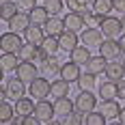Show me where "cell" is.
I'll list each match as a JSON object with an SVG mask.
<instances>
[{"mask_svg": "<svg viewBox=\"0 0 125 125\" xmlns=\"http://www.w3.org/2000/svg\"><path fill=\"white\" fill-rule=\"evenodd\" d=\"M0 97H9V99H22L26 97V82L15 75V78H9V80H2V88H0Z\"/></svg>", "mask_w": 125, "mask_h": 125, "instance_id": "6da1fadb", "label": "cell"}, {"mask_svg": "<svg viewBox=\"0 0 125 125\" xmlns=\"http://www.w3.org/2000/svg\"><path fill=\"white\" fill-rule=\"evenodd\" d=\"M50 86H52V82L48 78L37 75L32 82H28V95L35 97V99H45V97H50Z\"/></svg>", "mask_w": 125, "mask_h": 125, "instance_id": "7a4b0ae2", "label": "cell"}, {"mask_svg": "<svg viewBox=\"0 0 125 125\" xmlns=\"http://www.w3.org/2000/svg\"><path fill=\"white\" fill-rule=\"evenodd\" d=\"M101 32L106 39H119L123 35V26H121V17H112V15H106L104 22H101Z\"/></svg>", "mask_w": 125, "mask_h": 125, "instance_id": "3957f363", "label": "cell"}, {"mask_svg": "<svg viewBox=\"0 0 125 125\" xmlns=\"http://www.w3.org/2000/svg\"><path fill=\"white\" fill-rule=\"evenodd\" d=\"M35 116H37L41 123H52V121H54V116H56L54 104H52L48 97H45V99H37V106H35Z\"/></svg>", "mask_w": 125, "mask_h": 125, "instance_id": "277c9868", "label": "cell"}, {"mask_svg": "<svg viewBox=\"0 0 125 125\" xmlns=\"http://www.w3.org/2000/svg\"><path fill=\"white\" fill-rule=\"evenodd\" d=\"M22 45H24V41L20 37V32H13V30L2 32V37H0V50L2 52H20Z\"/></svg>", "mask_w": 125, "mask_h": 125, "instance_id": "5b68a950", "label": "cell"}, {"mask_svg": "<svg viewBox=\"0 0 125 125\" xmlns=\"http://www.w3.org/2000/svg\"><path fill=\"white\" fill-rule=\"evenodd\" d=\"M97 108V97L93 95V91H80V95L75 97V110L80 112H93Z\"/></svg>", "mask_w": 125, "mask_h": 125, "instance_id": "8992f818", "label": "cell"}, {"mask_svg": "<svg viewBox=\"0 0 125 125\" xmlns=\"http://www.w3.org/2000/svg\"><path fill=\"white\" fill-rule=\"evenodd\" d=\"M99 54L104 58H108V61H116V58L123 54L119 39H104L101 45H99Z\"/></svg>", "mask_w": 125, "mask_h": 125, "instance_id": "52a82bcc", "label": "cell"}, {"mask_svg": "<svg viewBox=\"0 0 125 125\" xmlns=\"http://www.w3.org/2000/svg\"><path fill=\"white\" fill-rule=\"evenodd\" d=\"M15 75H20L24 82H32V80L39 75L37 62H35V61H22V62H20V67L15 69Z\"/></svg>", "mask_w": 125, "mask_h": 125, "instance_id": "ba28073f", "label": "cell"}, {"mask_svg": "<svg viewBox=\"0 0 125 125\" xmlns=\"http://www.w3.org/2000/svg\"><path fill=\"white\" fill-rule=\"evenodd\" d=\"M104 32H101V28H86V30H82V35H80V41L88 45V48H99L101 41H104Z\"/></svg>", "mask_w": 125, "mask_h": 125, "instance_id": "9c48e42d", "label": "cell"}, {"mask_svg": "<svg viewBox=\"0 0 125 125\" xmlns=\"http://www.w3.org/2000/svg\"><path fill=\"white\" fill-rule=\"evenodd\" d=\"M58 43H61V50L69 54V52H73L75 48L80 45V37H78L75 30H67V28H65V32L58 37Z\"/></svg>", "mask_w": 125, "mask_h": 125, "instance_id": "30bf717a", "label": "cell"}, {"mask_svg": "<svg viewBox=\"0 0 125 125\" xmlns=\"http://www.w3.org/2000/svg\"><path fill=\"white\" fill-rule=\"evenodd\" d=\"M30 24H32V22H30V15H28V13H24V11H20L17 15H13L11 20L7 22L9 30H13V32H24Z\"/></svg>", "mask_w": 125, "mask_h": 125, "instance_id": "8fae6325", "label": "cell"}, {"mask_svg": "<svg viewBox=\"0 0 125 125\" xmlns=\"http://www.w3.org/2000/svg\"><path fill=\"white\" fill-rule=\"evenodd\" d=\"M54 110H56L58 119H67L75 110V101L69 97H58V99H54Z\"/></svg>", "mask_w": 125, "mask_h": 125, "instance_id": "7c38bea8", "label": "cell"}, {"mask_svg": "<svg viewBox=\"0 0 125 125\" xmlns=\"http://www.w3.org/2000/svg\"><path fill=\"white\" fill-rule=\"evenodd\" d=\"M61 78H65V80H69V82H78V78L82 75V71H80V65L75 61H69L67 62H62V67H61Z\"/></svg>", "mask_w": 125, "mask_h": 125, "instance_id": "4fadbf2b", "label": "cell"}, {"mask_svg": "<svg viewBox=\"0 0 125 125\" xmlns=\"http://www.w3.org/2000/svg\"><path fill=\"white\" fill-rule=\"evenodd\" d=\"M69 88H71V82L65 80V78H56L52 80V86H50V97L58 99V97H67L69 95Z\"/></svg>", "mask_w": 125, "mask_h": 125, "instance_id": "5bb4252c", "label": "cell"}, {"mask_svg": "<svg viewBox=\"0 0 125 125\" xmlns=\"http://www.w3.org/2000/svg\"><path fill=\"white\" fill-rule=\"evenodd\" d=\"M45 28V35H54V37H61L62 32H65V20H62L61 15H52L50 20L43 24Z\"/></svg>", "mask_w": 125, "mask_h": 125, "instance_id": "9a60e30c", "label": "cell"}, {"mask_svg": "<svg viewBox=\"0 0 125 125\" xmlns=\"http://www.w3.org/2000/svg\"><path fill=\"white\" fill-rule=\"evenodd\" d=\"M61 67H62V62L56 58V54H50L45 61L41 62V73L43 75H58L61 73Z\"/></svg>", "mask_w": 125, "mask_h": 125, "instance_id": "2e32d148", "label": "cell"}, {"mask_svg": "<svg viewBox=\"0 0 125 125\" xmlns=\"http://www.w3.org/2000/svg\"><path fill=\"white\" fill-rule=\"evenodd\" d=\"M20 54L17 52H2V58H0V69H4V71H15L17 67H20Z\"/></svg>", "mask_w": 125, "mask_h": 125, "instance_id": "e0dca14e", "label": "cell"}, {"mask_svg": "<svg viewBox=\"0 0 125 125\" xmlns=\"http://www.w3.org/2000/svg\"><path fill=\"white\" fill-rule=\"evenodd\" d=\"M62 20H65V28H67V30H75V32H78V30H82V28L86 26L84 24V15H82V13H75V11H69Z\"/></svg>", "mask_w": 125, "mask_h": 125, "instance_id": "ac0fdd59", "label": "cell"}, {"mask_svg": "<svg viewBox=\"0 0 125 125\" xmlns=\"http://www.w3.org/2000/svg\"><path fill=\"white\" fill-rule=\"evenodd\" d=\"M24 39L30 41V43H41V41L45 39V28L41 24H30L24 30Z\"/></svg>", "mask_w": 125, "mask_h": 125, "instance_id": "d6986e66", "label": "cell"}, {"mask_svg": "<svg viewBox=\"0 0 125 125\" xmlns=\"http://www.w3.org/2000/svg\"><path fill=\"white\" fill-rule=\"evenodd\" d=\"M35 106H37L35 97H22V99L15 101V112L20 114V116H26V114H35Z\"/></svg>", "mask_w": 125, "mask_h": 125, "instance_id": "ffe728a7", "label": "cell"}, {"mask_svg": "<svg viewBox=\"0 0 125 125\" xmlns=\"http://www.w3.org/2000/svg\"><path fill=\"white\" fill-rule=\"evenodd\" d=\"M106 78L108 80H114V82H119L121 78H125V65L123 62H116V61H110L108 62V67H106Z\"/></svg>", "mask_w": 125, "mask_h": 125, "instance_id": "44dd1931", "label": "cell"}, {"mask_svg": "<svg viewBox=\"0 0 125 125\" xmlns=\"http://www.w3.org/2000/svg\"><path fill=\"white\" fill-rule=\"evenodd\" d=\"M99 110L106 114V119L110 121V119H116V116L121 114V106H119V101H116V97H114V99H104V104H101Z\"/></svg>", "mask_w": 125, "mask_h": 125, "instance_id": "7402d4cb", "label": "cell"}, {"mask_svg": "<svg viewBox=\"0 0 125 125\" xmlns=\"http://www.w3.org/2000/svg\"><path fill=\"white\" fill-rule=\"evenodd\" d=\"M108 58H104V56H93L91 61L86 62V67H88V71L91 73H95V75H101V73H106V67H108Z\"/></svg>", "mask_w": 125, "mask_h": 125, "instance_id": "603a6c76", "label": "cell"}, {"mask_svg": "<svg viewBox=\"0 0 125 125\" xmlns=\"http://www.w3.org/2000/svg\"><path fill=\"white\" fill-rule=\"evenodd\" d=\"M69 56H71V61H75L78 65H86V62L93 58V56H91V48L84 45V43H82V45H78L73 52H69Z\"/></svg>", "mask_w": 125, "mask_h": 125, "instance_id": "cb8c5ba5", "label": "cell"}, {"mask_svg": "<svg viewBox=\"0 0 125 125\" xmlns=\"http://www.w3.org/2000/svg\"><path fill=\"white\" fill-rule=\"evenodd\" d=\"M15 108H13L11 104H7V97H2L0 99V123L7 125V123H13V119H15Z\"/></svg>", "mask_w": 125, "mask_h": 125, "instance_id": "d4e9b609", "label": "cell"}, {"mask_svg": "<svg viewBox=\"0 0 125 125\" xmlns=\"http://www.w3.org/2000/svg\"><path fill=\"white\" fill-rule=\"evenodd\" d=\"M119 93H116V82L114 80H106L99 84V97L101 99H114Z\"/></svg>", "mask_w": 125, "mask_h": 125, "instance_id": "484cf974", "label": "cell"}, {"mask_svg": "<svg viewBox=\"0 0 125 125\" xmlns=\"http://www.w3.org/2000/svg\"><path fill=\"white\" fill-rule=\"evenodd\" d=\"M93 2L95 0H67V9L75 13H86L93 11Z\"/></svg>", "mask_w": 125, "mask_h": 125, "instance_id": "4316f807", "label": "cell"}, {"mask_svg": "<svg viewBox=\"0 0 125 125\" xmlns=\"http://www.w3.org/2000/svg\"><path fill=\"white\" fill-rule=\"evenodd\" d=\"M28 15H30V22H32V24H41V26H43V24H45V22L52 17L50 11H48L45 7H35V9L28 13Z\"/></svg>", "mask_w": 125, "mask_h": 125, "instance_id": "83f0119b", "label": "cell"}, {"mask_svg": "<svg viewBox=\"0 0 125 125\" xmlns=\"http://www.w3.org/2000/svg\"><path fill=\"white\" fill-rule=\"evenodd\" d=\"M37 50H39V43H30V41H26L17 54H20L22 61H37Z\"/></svg>", "mask_w": 125, "mask_h": 125, "instance_id": "f1b7e54d", "label": "cell"}, {"mask_svg": "<svg viewBox=\"0 0 125 125\" xmlns=\"http://www.w3.org/2000/svg\"><path fill=\"white\" fill-rule=\"evenodd\" d=\"M95 82H97V75L91 73V71H86V73H82L80 78H78V88L80 91H93L95 88Z\"/></svg>", "mask_w": 125, "mask_h": 125, "instance_id": "f546056e", "label": "cell"}, {"mask_svg": "<svg viewBox=\"0 0 125 125\" xmlns=\"http://www.w3.org/2000/svg\"><path fill=\"white\" fill-rule=\"evenodd\" d=\"M43 50L48 52V54H58L61 50V43H58V37H54V35H45V39L39 43Z\"/></svg>", "mask_w": 125, "mask_h": 125, "instance_id": "4dcf8cb0", "label": "cell"}, {"mask_svg": "<svg viewBox=\"0 0 125 125\" xmlns=\"http://www.w3.org/2000/svg\"><path fill=\"white\" fill-rule=\"evenodd\" d=\"M20 9H17V4L15 2H2L0 4V17H2V22H9L13 15H17Z\"/></svg>", "mask_w": 125, "mask_h": 125, "instance_id": "1f68e13d", "label": "cell"}, {"mask_svg": "<svg viewBox=\"0 0 125 125\" xmlns=\"http://www.w3.org/2000/svg\"><path fill=\"white\" fill-rule=\"evenodd\" d=\"M93 11L106 17V15H110V11H114V2L112 0H95L93 2Z\"/></svg>", "mask_w": 125, "mask_h": 125, "instance_id": "d6a6232c", "label": "cell"}, {"mask_svg": "<svg viewBox=\"0 0 125 125\" xmlns=\"http://www.w3.org/2000/svg\"><path fill=\"white\" fill-rule=\"evenodd\" d=\"M84 123H86V125H106V123H108V119H106V114L101 112V110H93V112H86Z\"/></svg>", "mask_w": 125, "mask_h": 125, "instance_id": "836d02e7", "label": "cell"}, {"mask_svg": "<svg viewBox=\"0 0 125 125\" xmlns=\"http://www.w3.org/2000/svg\"><path fill=\"white\" fill-rule=\"evenodd\" d=\"M82 15H84V24L88 28H99L101 22H104V15H99V13H95V11H86V13H82Z\"/></svg>", "mask_w": 125, "mask_h": 125, "instance_id": "e575fe53", "label": "cell"}, {"mask_svg": "<svg viewBox=\"0 0 125 125\" xmlns=\"http://www.w3.org/2000/svg\"><path fill=\"white\" fill-rule=\"evenodd\" d=\"M43 7L50 11V15H61L62 9H65L62 0H43Z\"/></svg>", "mask_w": 125, "mask_h": 125, "instance_id": "d590c367", "label": "cell"}, {"mask_svg": "<svg viewBox=\"0 0 125 125\" xmlns=\"http://www.w3.org/2000/svg\"><path fill=\"white\" fill-rule=\"evenodd\" d=\"M58 123H69V125H80V123H84V112H71L67 119H58Z\"/></svg>", "mask_w": 125, "mask_h": 125, "instance_id": "8d00e7d4", "label": "cell"}, {"mask_svg": "<svg viewBox=\"0 0 125 125\" xmlns=\"http://www.w3.org/2000/svg\"><path fill=\"white\" fill-rule=\"evenodd\" d=\"M15 4H17V9H20V11L30 13V11L39 4V0H15Z\"/></svg>", "mask_w": 125, "mask_h": 125, "instance_id": "74e56055", "label": "cell"}, {"mask_svg": "<svg viewBox=\"0 0 125 125\" xmlns=\"http://www.w3.org/2000/svg\"><path fill=\"white\" fill-rule=\"evenodd\" d=\"M116 93H119V95H116L119 99H125V78H121V80L116 82Z\"/></svg>", "mask_w": 125, "mask_h": 125, "instance_id": "f35d334b", "label": "cell"}, {"mask_svg": "<svg viewBox=\"0 0 125 125\" xmlns=\"http://www.w3.org/2000/svg\"><path fill=\"white\" fill-rule=\"evenodd\" d=\"M114 2V11L116 13H125V0H112Z\"/></svg>", "mask_w": 125, "mask_h": 125, "instance_id": "ab89813d", "label": "cell"}, {"mask_svg": "<svg viewBox=\"0 0 125 125\" xmlns=\"http://www.w3.org/2000/svg\"><path fill=\"white\" fill-rule=\"evenodd\" d=\"M119 43H121V50H123V54H125V32L119 37Z\"/></svg>", "mask_w": 125, "mask_h": 125, "instance_id": "60d3db41", "label": "cell"}, {"mask_svg": "<svg viewBox=\"0 0 125 125\" xmlns=\"http://www.w3.org/2000/svg\"><path fill=\"white\" fill-rule=\"evenodd\" d=\"M119 119H121V125H125V108H121V114H119Z\"/></svg>", "mask_w": 125, "mask_h": 125, "instance_id": "b9f144b4", "label": "cell"}, {"mask_svg": "<svg viewBox=\"0 0 125 125\" xmlns=\"http://www.w3.org/2000/svg\"><path fill=\"white\" fill-rule=\"evenodd\" d=\"M121 26H123V32H125V13H121Z\"/></svg>", "mask_w": 125, "mask_h": 125, "instance_id": "7bdbcfd3", "label": "cell"}, {"mask_svg": "<svg viewBox=\"0 0 125 125\" xmlns=\"http://www.w3.org/2000/svg\"><path fill=\"white\" fill-rule=\"evenodd\" d=\"M2 2H13V0H0V4H2Z\"/></svg>", "mask_w": 125, "mask_h": 125, "instance_id": "ee69618b", "label": "cell"}, {"mask_svg": "<svg viewBox=\"0 0 125 125\" xmlns=\"http://www.w3.org/2000/svg\"><path fill=\"white\" fill-rule=\"evenodd\" d=\"M121 62H123V65H125V58H123V61H121Z\"/></svg>", "mask_w": 125, "mask_h": 125, "instance_id": "f6af8a7d", "label": "cell"}, {"mask_svg": "<svg viewBox=\"0 0 125 125\" xmlns=\"http://www.w3.org/2000/svg\"><path fill=\"white\" fill-rule=\"evenodd\" d=\"M39 2H43V0H39Z\"/></svg>", "mask_w": 125, "mask_h": 125, "instance_id": "bcb514c9", "label": "cell"}]
</instances>
